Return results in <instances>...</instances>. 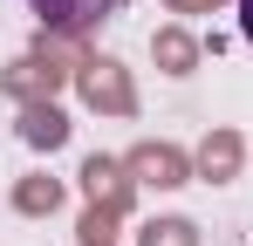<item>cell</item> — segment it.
Masks as SVG:
<instances>
[{
    "label": "cell",
    "instance_id": "6da1fadb",
    "mask_svg": "<svg viewBox=\"0 0 253 246\" xmlns=\"http://www.w3.org/2000/svg\"><path fill=\"white\" fill-rule=\"evenodd\" d=\"M28 7H35V21L48 35H96L124 0H28Z\"/></svg>",
    "mask_w": 253,
    "mask_h": 246
},
{
    "label": "cell",
    "instance_id": "7a4b0ae2",
    "mask_svg": "<svg viewBox=\"0 0 253 246\" xmlns=\"http://www.w3.org/2000/svg\"><path fill=\"white\" fill-rule=\"evenodd\" d=\"M240 35L253 41V0H240Z\"/></svg>",
    "mask_w": 253,
    "mask_h": 246
}]
</instances>
